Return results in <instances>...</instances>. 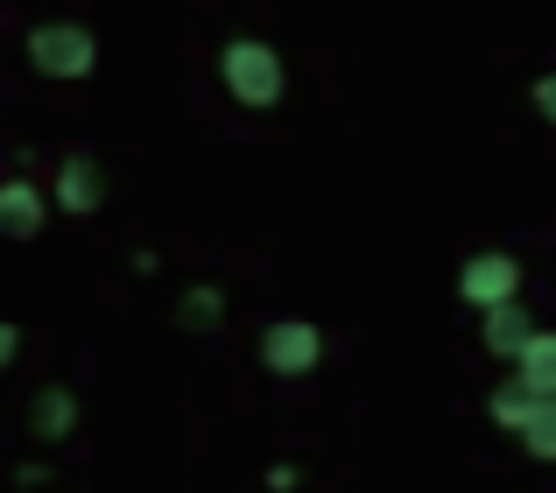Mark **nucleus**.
Here are the masks:
<instances>
[{
  "label": "nucleus",
  "mask_w": 556,
  "mask_h": 493,
  "mask_svg": "<svg viewBox=\"0 0 556 493\" xmlns=\"http://www.w3.org/2000/svg\"><path fill=\"white\" fill-rule=\"evenodd\" d=\"M535 339V325H529V311L521 303H501V311H486V353H501V359H521V345Z\"/></svg>",
  "instance_id": "39448f33"
},
{
  "label": "nucleus",
  "mask_w": 556,
  "mask_h": 493,
  "mask_svg": "<svg viewBox=\"0 0 556 493\" xmlns=\"http://www.w3.org/2000/svg\"><path fill=\"white\" fill-rule=\"evenodd\" d=\"M226 85L240 99H254V106H268V99L282 92V64H275V50H261V42H232L226 50Z\"/></svg>",
  "instance_id": "f257e3e1"
},
{
  "label": "nucleus",
  "mask_w": 556,
  "mask_h": 493,
  "mask_svg": "<svg viewBox=\"0 0 556 493\" xmlns=\"http://www.w3.org/2000/svg\"><path fill=\"white\" fill-rule=\"evenodd\" d=\"M64 205H99V177H92V163H71L64 169Z\"/></svg>",
  "instance_id": "9b49d317"
},
{
  "label": "nucleus",
  "mask_w": 556,
  "mask_h": 493,
  "mask_svg": "<svg viewBox=\"0 0 556 493\" xmlns=\"http://www.w3.org/2000/svg\"><path fill=\"white\" fill-rule=\"evenodd\" d=\"M515 374H521V381L535 388V395H556V331H535V339L521 345Z\"/></svg>",
  "instance_id": "0eeeda50"
},
{
  "label": "nucleus",
  "mask_w": 556,
  "mask_h": 493,
  "mask_svg": "<svg viewBox=\"0 0 556 493\" xmlns=\"http://www.w3.org/2000/svg\"><path fill=\"white\" fill-rule=\"evenodd\" d=\"M535 402H543V395H535V388H529V381L515 374V381H501V388H493L486 416H493L501 430H515V438H521V430H529V416H535Z\"/></svg>",
  "instance_id": "423d86ee"
},
{
  "label": "nucleus",
  "mask_w": 556,
  "mask_h": 493,
  "mask_svg": "<svg viewBox=\"0 0 556 493\" xmlns=\"http://www.w3.org/2000/svg\"><path fill=\"white\" fill-rule=\"evenodd\" d=\"M521 444H529V458H556V395L535 402L529 430H521Z\"/></svg>",
  "instance_id": "9d476101"
},
{
  "label": "nucleus",
  "mask_w": 556,
  "mask_h": 493,
  "mask_svg": "<svg viewBox=\"0 0 556 493\" xmlns=\"http://www.w3.org/2000/svg\"><path fill=\"white\" fill-rule=\"evenodd\" d=\"M28 424H36V438H71V424H78V402H71L64 388H42Z\"/></svg>",
  "instance_id": "6e6552de"
},
{
  "label": "nucleus",
  "mask_w": 556,
  "mask_h": 493,
  "mask_svg": "<svg viewBox=\"0 0 556 493\" xmlns=\"http://www.w3.org/2000/svg\"><path fill=\"white\" fill-rule=\"evenodd\" d=\"M535 99H543V113L556 121V78H543V92H535Z\"/></svg>",
  "instance_id": "4468645a"
},
{
  "label": "nucleus",
  "mask_w": 556,
  "mask_h": 493,
  "mask_svg": "<svg viewBox=\"0 0 556 493\" xmlns=\"http://www.w3.org/2000/svg\"><path fill=\"white\" fill-rule=\"evenodd\" d=\"M14 345H22V339H14V325H0V367L14 359Z\"/></svg>",
  "instance_id": "ddd939ff"
},
{
  "label": "nucleus",
  "mask_w": 556,
  "mask_h": 493,
  "mask_svg": "<svg viewBox=\"0 0 556 493\" xmlns=\"http://www.w3.org/2000/svg\"><path fill=\"white\" fill-rule=\"evenodd\" d=\"M317 353H325V339H317L311 325H268V339H261V359H268V374H311Z\"/></svg>",
  "instance_id": "7ed1b4c3"
},
{
  "label": "nucleus",
  "mask_w": 556,
  "mask_h": 493,
  "mask_svg": "<svg viewBox=\"0 0 556 493\" xmlns=\"http://www.w3.org/2000/svg\"><path fill=\"white\" fill-rule=\"evenodd\" d=\"M458 289L479 303V311H501V303H515V289H521V268H515L507 254H479V261H465Z\"/></svg>",
  "instance_id": "f03ea898"
},
{
  "label": "nucleus",
  "mask_w": 556,
  "mask_h": 493,
  "mask_svg": "<svg viewBox=\"0 0 556 493\" xmlns=\"http://www.w3.org/2000/svg\"><path fill=\"white\" fill-rule=\"evenodd\" d=\"M36 226H42V198L28 184H8L0 191V233H36Z\"/></svg>",
  "instance_id": "1a4fd4ad"
},
{
  "label": "nucleus",
  "mask_w": 556,
  "mask_h": 493,
  "mask_svg": "<svg viewBox=\"0 0 556 493\" xmlns=\"http://www.w3.org/2000/svg\"><path fill=\"white\" fill-rule=\"evenodd\" d=\"M184 317H190V325H212V317H218V303H212V289H198V296H190V303H184Z\"/></svg>",
  "instance_id": "f8f14e48"
},
{
  "label": "nucleus",
  "mask_w": 556,
  "mask_h": 493,
  "mask_svg": "<svg viewBox=\"0 0 556 493\" xmlns=\"http://www.w3.org/2000/svg\"><path fill=\"white\" fill-rule=\"evenodd\" d=\"M28 56H36L42 71H56V78H78V71L92 64V36H85V28H36Z\"/></svg>",
  "instance_id": "20e7f679"
}]
</instances>
